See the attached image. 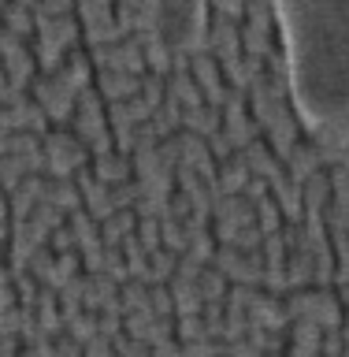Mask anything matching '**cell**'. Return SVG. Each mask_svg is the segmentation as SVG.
Listing matches in <instances>:
<instances>
[{"mask_svg": "<svg viewBox=\"0 0 349 357\" xmlns=\"http://www.w3.org/2000/svg\"><path fill=\"white\" fill-rule=\"evenodd\" d=\"M286 82L305 127L349 116V0H275Z\"/></svg>", "mask_w": 349, "mask_h": 357, "instance_id": "obj_1", "label": "cell"}, {"mask_svg": "<svg viewBox=\"0 0 349 357\" xmlns=\"http://www.w3.org/2000/svg\"><path fill=\"white\" fill-rule=\"evenodd\" d=\"M0 328H4V290H0Z\"/></svg>", "mask_w": 349, "mask_h": 357, "instance_id": "obj_2", "label": "cell"}]
</instances>
